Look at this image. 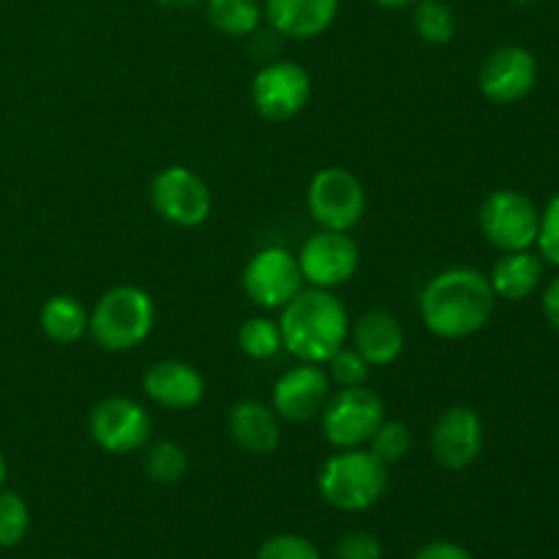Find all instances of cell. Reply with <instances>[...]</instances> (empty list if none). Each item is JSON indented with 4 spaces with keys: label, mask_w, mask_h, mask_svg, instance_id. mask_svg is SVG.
I'll return each mask as SVG.
<instances>
[{
    "label": "cell",
    "mask_w": 559,
    "mask_h": 559,
    "mask_svg": "<svg viewBox=\"0 0 559 559\" xmlns=\"http://www.w3.org/2000/svg\"><path fill=\"white\" fill-rule=\"evenodd\" d=\"M142 391L167 409H191L205 399V377L183 360H156L142 377Z\"/></svg>",
    "instance_id": "17"
},
{
    "label": "cell",
    "mask_w": 559,
    "mask_h": 559,
    "mask_svg": "<svg viewBox=\"0 0 559 559\" xmlns=\"http://www.w3.org/2000/svg\"><path fill=\"white\" fill-rule=\"evenodd\" d=\"M284 349L300 364H328L349 336V317L331 289H300L278 317Z\"/></svg>",
    "instance_id": "2"
},
{
    "label": "cell",
    "mask_w": 559,
    "mask_h": 559,
    "mask_svg": "<svg viewBox=\"0 0 559 559\" xmlns=\"http://www.w3.org/2000/svg\"><path fill=\"white\" fill-rule=\"evenodd\" d=\"M38 325L49 342L76 344L87 333L91 311L74 295H52L38 311Z\"/></svg>",
    "instance_id": "21"
},
{
    "label": "cell",
    "mask_w": 559,
    "mask_h": 559,
    "mask_svg": "<svg viewBox=\"0 0 559 559\" xmlns=\"http://www.w3.org/2000/svg\"><path fill=\"white\" fill-rule=\"evenodd\" d=\"M374 5H380V9H391V11H399V9H409V5H415L418 0H371Z\"/></svg>",
    "instance_id": "35"
},
{
    "label": "cell",
    "mask_w": 559,
    "mask_h": 559,
    "mask_svg": "<svg viewBox=\"0 0 559 559\" xmlns=\"http://www.w3.org/2000/svg\"><path fill=\"white\" fill-rule=\"evenodd\" d=\"M227 429L235 445L243 448L254 456H267L282 442V429H278V415L273 407L257 402V399H243L235 402L227 415Z\"/></svg>",
    "instance_id": "18"
},
{
    "label": "cell",
    "mask_w": 559,
    "mask_h": 559,
    "mask_svg": "<svg viewBox=\"0 0 559 559\" xmlns=\"http://www.w3.org/2000/svg\"><path fill=\"white\" fill-rule=\"evenodd\" d=\"M257 559H320V551L304 535L282 533L262 544V549L257 551Z\"/></svg>",
    "instance_id": "29"
},
{
    "label": "cell",
    "mask_w": 559,
    "mask_h": 559,
    "mask_svg": "<svg viewBox=\"0 0 559 559\" xmlns=\"http://www.w3.org/2000/svg\"><path fill=\"white\" fill-rule=\"evenodd\" d=\"M544 314L549 325L559 333V276L551 278V284L544 293Z\"/></svg>",
    "instance_id": "33"
},
{
    "label": "cell",
    "mask_w": 559,
    "mask_h": 559,
    "mask_svg": "<svg viewBox=\"0 0 559 559\" xmlns=\"http://www.w3.org/2000/svg\"><path fill=\"white\" fill-rule=\"evenodd\" d=\"M31 527L27 502L16 491H0V549L22 544Z\"/></svg>",
    "instance_id": "26"
},
{
    "label": "cell",
    "mask_w": 559,
    "mask_h": 559,
    "mask_svg": "<svg viewBox=\"0 0 559 559\" xmlns=\"http://www.w3.org/2000/svg\"><path fill=\"white\" fill-rule=\"evenodd\" d=\"M338 5L342 0H265L262 16L278 36L309 41L331 31Z\"/></svg>",
    "instance_id": "16"
},
{
    "label": "cell",
    "mask_w": 559,
    "mask_h": 559,
    "mask_svg": "<svg viewBox=\"0 0 559 559\" xmlns=\"http://www.w3.org/2000/svg\"><path fill=\"white\" fill-rule=\"evenodd\" d=\"M413 27L431 47H445L456 36V14L445 0H418L413 5Z\"/></svg>",
    "instance_id": "23"
},
{
    "label": "cell",
    "mask_w": 559,
    "mask_h": 559,
    "mask_svg": "<svg viewBox=\"0 0 559 559\" xmlns=\"http://www.w3.org/2000/svg\"><path fill=\"white\" fill-rule=\"evenodd\" d=\"M240 284H243L246 298L254 306L267 311H282L304 289L306 282L300 276L298 257L289 254L287 249L271 246V249L257 251L246 262Z\"/></svg>",
    "instance_id": "11"
},
{
    "label": "cell",
    "mask_w": 559,
    "mask_h": 559,
    "mask_svg": "<svg viewBox=\"0 0 559 559\" xmlns=\"http://www.w3.org/2000/svg\"><path fill=\"white\" fill-rule=\"evenodd\" d=\"M145 473L147 478L162 486L180 484L186 478V473H189V453H186L183 445H178L173 440L156 442V445L147 448Z\"/></svg>",
    "instance_id": "25"
},
{
    "label": "cell",
    "mask_w": 559,
    "mask_h": 559,
    "mask_svg": "<svg viewBox=\"0 0 559 559\" xmlns=\"http://www.w3.org/2000/svg\"><path fill=\"white\" fill-rule=\"evenodd\" d=\"M153 211L175 227H200L213 213V194L205 180L189 167L162 169L151 183Z\"/></svg>",
    "instance_id": "8"
},
{
    "label": "cell",
    "mask_w": 559,
    "mask_h": 559,
    "mask_svg": "<svg viewBox=\"0 0 559 559\" xmlns=\"http://www.w3.org/2000/svg\"><path fill=\"white\" fill-rule=\"evenodd\" d=\"M409 445H413V437H409L407 424L402 420H382L380 429L374 431V437L369 440V451L374 453L380 462H385L388 467L396 462H402L409 453Z\"/></svg>",
    "instance_id": "27"
},
{
    "label": "cell",
    "mask_w": 559,
    "mask_h": 559,
    "mask_svg": "<svg viewBox=\"0 0 559 559\" xmlns=\"http://www.w3.org/2000/svg\"><path fill=\"white\" fill-rule=\"evenodd\" d=\"M205 16L218 33L233 38L254 36L262 25V5L257 0H205Z\"/></svg>",
    "instance_id": "22"
},
{
    "label": "cell",
    "mask_w": 559,
    "mask_h": 559,
    "mask_svg": "<svg viewBox=\"0 0 559 559\" xmlns=\"http://www.w3.org/2000/svg\"><path fill=\"white\" fill-rule=\"evenodd\" d=\"M153 325L156 304L151 295L134 284H120L96 300L87 333L107 353H129L151 336Z\"/></svg>",
    "instance_id": "4"
},
{
    "label": "cell",
    "mask_w": 559,
    "mask_h": 559,
    "mask_svg": "<svg viewBox=\"0 0 559 559\" xmlns=\"http://www.w3.org/2000/svg\"><path fill=\"white\" fill-rule=\"evenodd\" d=\"M336 559H382V544L371 533H347L333 546Z\"/></svg>",
    "instance_id": "31"
},
{
    "label": "cell",
    "mask_w": 559,
    "mask_h": 559,
    "mask_svg": "<svg viewBox=\"0 0 559 559\" xmlns=\"http://www.w3.org/2000/svg\"><path fill=\"white\" fill-rule=\"evenodd\" d=\"M513 5H519V9H527V5H535L538 0H511Z\"/></svg>",
    "instance_id": "37"
},
{
    "label": "cell",
    "mask_w": 559,
    "mask_h": 559,
    "mask_svg": "<svg viewBox=\"0 0 559 559\" xmlns=\"http://www.w3.org/2000/svg\"><path fill=\"white\" fill-rule=\"evenodd\" d=\"M544 278V260L533 251H506L491 267L489 284L497 298L524 300L538 289Z\"/></svg>",
    "instance_id": "20"
},
{
    "label": "cell",
    "mask_w": 559,
    "mask_h": 559,
    "mask_svg": "<svg viewBox=\"0 0 559 559\" xmlns=\"http://www.w3.org/2000/svg\"><path fill=\"white\" fill-rule=\"evenodd\" d=\"M478 227L495 249L527 251L538 240L540 211L516 189H497L480 202Z\"/></svg>",
    "instance_id": "6"
},
{
    "label": "cell",
    "mask_w": 559,
    "mask_h": 559,
    "mask_svg": "<svg viewBox=\"0 0 559 559\" xmlns=\"http://www.w3.org/2000/svg\"><path fill=\"white\" fill-rule=\"evenodd\" d=\"M298 265L306 284L317 289H336L358 273V243L347 233L320 229L300 246Z\"/></svg>",
    "instance_id": "12"
},
{
    "label": "cell",
    "mask_w": 559,
    "mask_h": 559,
    "mask_svg": "<svg viewBox=\"0 0 559 559\" xmlns=\"http://www.w3.org/2000/svg\"><path fill=\"white\" fill-rule=\"evenodd\" d=\"M497 295L489 276L475 267H445L426 282L420 293V320L440 338H469L484 331L495 314Z\"/></svg>",
    "instance_id": "1"
},
{
    "label": "cell",
    "mask_w": 559,
    "mask_h": 559,
    "mask_svg": "<svg viewBox=\"0 0 559 559\" xmlns=\"http://www.w3.org/2000/svg\"><path fill=\"white\" fill-rule=\"evenodd\" d=\"M87 431L104 453L123 456L147 445L153 435V420L151 413L134 399L107 396L91 409Z\"/></svg>",
    "instance_id": "10"
},
{
    "label": "cell",
    "mask_w": 559,
    "mask_h": 559,
    "mask_svg": "<svg viewBox=\"0 0 559 559\" xmlns=\"http://www.w3.org/2000/svg\"><path fill=\"white\" fill-rule=\"evenodd\" d=\"M331 399V377L317 364H300L284 371L271 393L273 413L289 424H306L317 418Z\"/></svg>",
    "instance_id": "15"
},
{
    "label": "cell",
    "mask_w": 559,
    "mask_h": 559,
    "mask_svg": "<svg viewBox=\"0 0 559 559\" xmlns=\"http://www.w3.org/2000/svg\"><path fill=\"white\" fill-rule=\"evenodd\" d=\"M311 98V76L295 60H271L251 80V102L257 112L273 123L298 118Z\"/></svg>",
    "instance_id": "9"
},
{
    "label": "cell",
    "mask_w": 559,
    "mask_h": 559,
    "mask_svg": "<svg viewBox=\"0 0 559 559\" xmlns=\"http://www.w3.org/2000/svg\"><path fill=\"white\" fill-rule=\"evenodd\" d=\"M415 559H475L464 546L451 544V540H431V544L420 546Z\"/></svg>",
    "instance_id": "32"
},
{
    "label": "cell",
    "mask_w": 559,
    "mask_h": 559,
    "mask_svg": "<svg viewBox=\"0 0 559 559\" xmlns=\"http://www.w3.org/2000/svg\"><path fill=\"white\" fill-rule=\"evenodd\" d=\"M535 246H538L540 257H544L546 262L559 267V194L551 197L546 211L540 213V227Z\"/></svg>",
    "instance_id": "30"
},
{
    "label": "cell",
    "mask_w": 559,
    "mask_h": 559,
    "mask_svg": "<svg viewBox=\"0 0 559 559\" xmlns=\"http://www.w3.org/2000/svg\"><path fill=\"white\" fill-rule=\"evenodd\" d=\"M158 5L164 9H173V11H186V9H194V5H202L205 0H156Z\"/></svg>",
    "instance_id": "34"
},
{
    "label": "cell",
    "mask_w": 559,
    "mask_h": 559,
    "mask_svg": "<svg viewBox=\"0 0 559 559\" xmlns=\"http://www.w3.org/2000/svg\"><path fill=\"white\" fill-rule=\"evenodd\" d=\"M306 205L320 229L349 233L366 216V189L358 175L344 167H328L311 178Z\"/></svg>",
    "instance_id": "7"
},
{
    "label": "cell",
    "mask_w": 559,
    "mask_h": 559,
    "mask_svg": "<svg viewBox=\"0 0 559 559\" xmlns=\"http://www.w3.org/2000/svg\"><path fill=\"white\" fill-rule=\"evenodd\" d=\"M429 442L442 469L462 473L473 467L484 451V420L473 407L453 404L437 418Z\"/></svg>",
    "instance_id": "13"
},
{
    "label": "cell",
    "mask_w": 559,
    "mask_h": 559,
    "mask_svg": "<svg viewBox=\"0 0 559 559\" xmlns=\"http://www.w3.org/2000/svg\"><path fill=\"white\" fill-rule=\"evenodd\" d=\"M353 349L369 366H391L404 353V325L391 311H366L353 328Z\"/></svg>",
    "instance_id": "19"
},
{
    "label": "cell",
    "mask_w": 559,
    "mask_h": 559,
    "mask_svg": "<svg viewBox=\"0 0 559 559\" xmlns=\"http://www.w3.org/2000/svg\"><path fill=\"white\" fill-rule=\"evenodd\" d=\"M388 464L366 448L338 451L322 464L317 489L328 506L347 513L369 511L388 491Z\"/></svg>",
    "instance_id": "3"
},
{
    "label": "cell",
    "mask_w": 559,
    "mask_h": 559,
    "mask_svg": "<svg viewBox=\"0 0 559 559\" xmlns=\"http://www.w3.org/2000/svg\"><path fill=\"white\" fill-rule=\"evenodd\" d=\"M5 473H9V467H5V456H3V451H0V489H3V484H5Z\"/></svg>",
    "instance_id": "36"
},
{
    "label": "cell",
    "mask_w": 559,
    "mask_h": 559,
    "mask_svg": "<svg viewBox=\"0 0 559 559\" xmlns=\"http://www.w3.org/2000/svg\"><path fill=\"white\" fill-rule=\"evenodd\" d=\"M322 437L338 451L369 445L385 420V404L371 388H342L322 407Z\"/></svg>",
    "instance_id": "5"
},
{
    "label": "cell",
    "mask_w": 559,
    "mask_h": 559,
    "mask_svg": "<svg viewBox=\"0 0 559 559\" xmlns=\"http://www.w3.org/2000/svg\"><path fill=\"white\" fill-rule=\"evenodd\" d=\"M238 344L246 358L251 360H271L284 349L278 322L271 317H249L238 328Z\"/></svg>",
    "instance_id": "24"
},
{
    "label": "cell",
    "mask_w": 559,
    "mask_h": 559,
    "mask_svg": "<svg viewBox=\"0 0 559 559\" xmlns=\"http://www.w3.org/2000/svg\"><path fill=\"white\" fill-rule=\"evenodd\" d=\"M328 366H331V374L328 377H331V382H336L338 388H360L369 382L371 366L366 364L353 347L338 349V353L328 360Z\"/></svg>",
    "instance_id": "28"
},
{
    "label": "cell",
    "mask_w": 559,
    "mask_h": 559,
    "mask_svg": "<svg viewBox=\"0 0 559 559\" xmlns=\"http://www.w3.org/2000/svg\"><path fill=\"white\" fill-rule=\"evenodd\" d=\"M535 82H538V60L519 44L497 47L478 71L480 93L495 104L522 102L524 96H530Z\"/></svg>",
    "instance_id": "14"
}]
</instances>
